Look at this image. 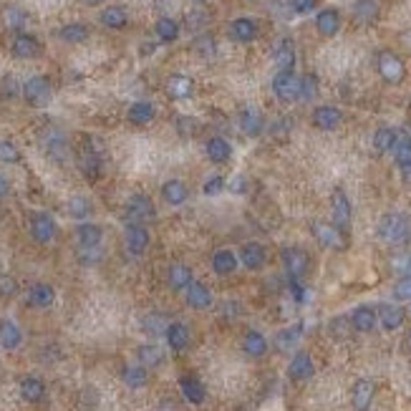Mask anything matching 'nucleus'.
Masks as SVG:
<instances>
[{"mask_svg":"<svg viewBox=\"0 0 411 411\" xmlns=\"http://www.w3.org/2000/svg\"><path fill=\"white\" fill-rule=\"evenodd\" d=\"M378 240L386 245H394V247H401V245L411 243V217L406 212H389V215L381 217L376 230Z\"/></svg>","mask_w":411,"mask_h":411,"instance_id":"1","label":"nucleus"},{"mask_svg":"<svg viewBox=\"0 0 411 411\" xmlns=\"http://www.w3.org/2000/svg\"><path fill=\"white\" fill-rule=\"evenodd\" d=\"M300 76H295V71H278L272 78V94L283 101V104H293L300 98Z\"/></svg>","mask_w":411,"mask_h":411,"instance_id":"2","label":"nucleus"},{"mask_svg":"<svg viewBox=\"0 0 411 411\" xmlns=\"http://www.w3.org/2000/svg\"><path fill=\"white\" fill-rule=\"evenodd\" d=\"M376 69H378V76H381L386 84H401L406 76V63L401 61L396 53H391V51H381V53H378Z\"/></svg>","mask_w":411,"mask_h":411,"instance_id":"3","label":"nucleus"},{"mask_svg":"<svg viewBox=\"0 0 411 411\" xmlns=\"http://www.w3.org/2000/svg\"><path fill=\"white\" fill-rule=\"evenodd\" d=\"M331 212H333V225L341 232H346L351 227V215H353V207H351V200L346 197L343 189H333L331 195Z\"/></svg>","mask_w":411,"mask_h":411,"instance_id":"4","label":"nucleus"},{"mask_svg":"<svg viewBox=\"0 0 411 411\" xmlns=\"http://www.w3.org/2000/svg\"><path fill=\"white\" fill-rule=\"evenodd\" d=\"M154 217V204L147 195H132L126 202V222L129 225H144Z\"/></svg>","mask_w":411,"mask_h":411,"instance_id":"5","label":"nucleus"},{"mask_svg":"<svg viewBox=\"0 0 411 411\" xmlns=\"http://www.w3.org/2000/svg\"><path fill=\"white\" fill-rule=\"evenodd\" d=\"M313 374H315V363L313 356L308 353V351H298L290 358V363H288V378L290 381H308V378H313Z\"/></svg>","mask_w":411,"mask_h":411,"instance_id":"6","label":"nucleus"},{"mask_svg":"<svg viewBox=\"0 0 411 411\" xmlns=\"http://www.w3.org/2000/svg\"><path fill=\"white\" fill-rule=\"evenodd\" d=\"M23 96H26V101H28L30 106H43L51 101V84L49 78L43 76H33L26 81V86H23Z\"/></svg>","mask_w":411,"mask_h":411,"instance_id":"7","label":"nucleus"},{"mask_svg":"<svg viewBox=\"0 0 411 411\" xmlns=\"http://www.w3.org/2000/svg\"><path fill=\"white\" fill-rule=\"evenodd\" d=\"M374 396H376V386L369 378H358L351 389V404H353V411H369L371 404H374Z\"/></svg>","mask_w":411,"mask_h":411,"instance_id":"8","label":"nucleus"},{"mask_svg":"<svg viewBox=\"0 0 411 411\" xmlns=\"http://www.w3.org/2000/svg\"><path fill=\"white\" fill-rule=\"evenodd\" d=\"M237 258L240 263L247 268V270H263L265 260H268V250H265L263 245L250 240V243H245L240 250H237Z\"/></svg>","mask_w":411,"mask_h":411,"instance_id":"9","label":"nucleus"},{"mask_svg":"<svg viewBox=\"0 0 411 411\" xmlns=\"http://www.w3.org/2000/svg\"><path fill=\"white\" fill-rule=\"evenodd\" d=\"M349 323H351V328H353L356 333H371V331L376 328V323H378L376 308H371V306L353 308V311H351V315H349Z\"/></svg>","mask_w":411,"mask_h":411,"instance_id":"10","label":"nucleus"},{"mask_svg":"<svg viewBox=\"0 0 411 411\" xmlns=\"http://www.w3.org/2000/svg\"><path fill=\"white\" fill-rule=\"evenodd\" d=\"M283 265L290 280H300L308 272V255L300 247H286L283 250Z\"/></svg>","mask_w":411,"mask_h":411,"instance_id":"11","label":"nucleus"},{"mask_svg":"<svg viewBox=\"0 0 411 411\" xmlns=\"http://www.w3.org/2000/svg\"><path fill=\"white\" fill-rule=\"evenodd\" d=\"M313 235L323 247H328V250H343V247H346V243H343V232L338 230L335 225L313 222Z\"/></svg>","mask_w":411,"mask_h":411,"instance_id":"12","label":"nucleus"},{"mask_svg":"<svg viewBox=\"0 0 411 411\" xmlns=\"http://www.w3.org/2000/svg\"><path fill=\"white\" fill-rule=\"evenodd\" d=\"M376 313H378V323H381V328L383 331H399V328L404 326V318H406V313H404V308L401 306H396V303H381V306L376 308Z\"/></svg>","mask_w":411,"mask_h":411,"instance_id":"13","label":"nucleus"},{"mask_svg":"<svg viewBox=\"0 0 411 411\" xmlns=\"http://www.w3.org/2000/svg\"><path fill=\"white\" fill-rule=\"evenodd\" d=\"M30 235H33L35 243L49 245L53 237H56V222L53 217L46 215V212H38V215L30 220Z\"/></svg>","mask_w":411,"mask_h":411,"instance_id":"14","label":"nucleus"},{"mask_svg":"<svg viewBox=\"0 0 411 411\" xmlns=\"http://www.w3.org/2000/svg\"><path fill=\"white\" fill-rule=\"evenodd\" d=\"M164 338H167V346L175 353H182V351L189 349V343H192V333H189V328L184 326L182 321L169 323L167 331H164Z\"/></svg>","mask_w":411,"mask_h":411,"instance_id":"15","label":"nucleus"},{"mask_svg":"<svg viewBox=\"0 0 411 411\" xmlns=\"http://www.w3.org/2000/svg\"><path fill=\"white\" fill-rule=\"evenodd\" d=\"M180 391H182V396L195 406L204 404V399H207V389H204V383L200 381L195 374H184V376L180 378Z\"/></svg>","mask_w":411,"mask_h":411,"instance_id":"16","label":"nucleus"},{"mask_svg":"<svg viewBox=\"0 0 411 411\" xmlns=\"http://www.w3.org/2000/svg\"><path fill=\"white\" fill-rule=\"evenodd\" d=\"M268 351H270V343H268V338H265L260 331H247V333L243 335V353L247 356V358L258 361V358L268 356Z\"/></svg>","mask_w":411,"mask_h":411,"instance_id":"17","label":"nucleus"},{"mask_svg":"<svg viewBox=\"0 0 411 411\" xmlns=\"http://www.w3.org/2000/svg\"><path fill=\"white\" fill-rule=\"evenodd\" d=\"M184 300H187V306L192 308V311H207L215 298H212V290H209L204 283L195 280V283L184 290Z\"/></svg>","mask_w":411,"mask_h":411,"instance_id":"18","label":"nucleus"},{"mask_svg":"<svg viewBox=\"0 0 411 411\" xmlns=\"http://www.w3.org/2000/svg\"><path fill=\"white\" fill-rule=\"evenodd\" d=\"M394 159H396V167L401 169V175L411 177V134L399 132L396 144H394Z\"/></svg>","mask_w":411,"mask_h":411,"instance_id":"19","label":"nucleus"},{"mask_svg":"<svg viewBox=\"0 0 411 411\" xmlns=\"http://www.w3.org/2000/svg\"><path fill=\"white\" fill-rule=\"evenodd\" d=\"M23 343V331L21 326L10 318H3L0 321V349L3 351H18Z\"/></svg>","mask_w":411,"mask_h":411,"instance_id":"20","label":"nucleus"},{"mask_svg":"<svg viewBox=\"0 0 411 411\" xmlns=\"http://www.w3.org/2000/svg\"><path fill=\"white\" fill-rule=\"evenodd\" d=\"M240 129H243L247 137H260V134H263L265 119L258 106H245L243 112H240Z\"/></svg>","mask_w":411,"mask_h":411,"instance_id":"21","label":"nucleus"},{"mask_svg":"<svg viewBox=\"0 0 411 411\" xmlns=\"http://www.w3.org/2000/svg\"><path fill=\"white\" fill-rule=\"evenodd\" d=\"M341 121H343V114H341V109H335V106H318L313 112V126L315 129H323V132L338 129Z\"/></svg>","mask_w":411,"mask_h":411,"instance_id":"22","label":"nucleus"},{"mask_svg":"<svg viewBox=\"0 0 411 411\" xmlns=\"http://www.w3.org/2000/svg\"><path fill=\"white\" fill-rule=\"evenodd\" d=\"M212 270L217 272V275H232V272L237 270V265H240V258H237L235 250H227V247H222V250H215L212 252Z\"/></svg>","mask_w":411,"mask_h":411,"instance_id":"23","label":"nucleus"},{"mask_svg":"<svg viewBox=\"0 0 411 411\" xmlns=\"http://www.w3.org/2000/svg\"><path fill=\"white\" fill-rule=\"evenodd\" d=\"M161 197L164 202L172 204V207H180L189 200V187L182 180H169L161 184Z\"/></svg>","mask_w":411,"mask_h":411,"instance_id":"24","label":"nucleus"},{"mask_svg":"<svg viewBox=\"0 0 411 411\" xmlns=\"http://www.w3.org/2000/svg\"><path fill=\"white\" fill-rule=\"evenodd\" d=\"M315 28H318L321 35H326V38L335 35L338 28H341V13L335 8H323L321 13L315 15Z\"/></svg>","mask_w":411,"mask_h":411,"instance_id":"25","label":"nucleus"},{"mask_svg":"<svg viewBox=\"0 0 411 411\" xmlns=\"http://www.w3.org/2000/svg\"><path fill=\"white\" fill-rule=\"evenodd\" d=\"M230 38L237 43H250L258 38V23L252 18H235L230 23Z\"/></svg>","mask_w":411,"mask_h":411,"instance_id":"26","label":"nucleus"},{"mask_svg":"<svg viewBox=\"0 0 411 411\" xmlns=\"http://www.w3.org/2000/svg\"><path fill=\"white\" fill-rule=\"evenodd\" d=\"M149 247V232L144 225H129L126 227V250L132 255H141Z\"/></svg>","mask_w":411,"mask_h":411,"instance_id":"27","label":"nucleus"},{"mask_svg":"<svg viewBox=\"0 0 411 411\" xmlns=\"http://www.w3.org/2000/svg\"><path fill=\"white\" fill-rule=\"evenodd\" d=\"M121 381L129 389H144L149 383V369L141 366V363H126L124 369H121Z\"/></svg>","mask_w":411,"mask_h":411,"instance_id":"28","label":"nucleus"},{"mask_svg":"<svg viewBox=\"0 0 411 411\" xmlns=\"http://www.w3.org/2000/svg\"><path fill=\"white\" fill-rule=\"evenodd\" d=\"M18 389H21V399L28 401V404H38V401H43V396H46V383L38 376H23Z\"/></svg>","mask_w":411,"mask_h":411,"instance_id":"29","label":"nucleus"},{"mask_svg":"<svg viewBox=\"0 0 411 411\" xmlns=\"http://www.w3.org/2000/svg\"><path fill=\"white\" fill-rule=\"evenodd\" d=\"M167 280H169V288H172V290H187V288L195 283V275H192V268H189V265L175 263L172 268H169Z\"/></svg>","mask_w":411,"mask_h":411,"instance_id":"30","label":"nucleus"},{"mask_svg":"<svg viewBox=\"0 0 411 411\" xmlns=\"http://www.w3.org/2000/svg\"><path fill=\"white\" fill-rule=\"evenodd\" d=\"M204 152H207L209 161H215V164H225V161L230 159L232 147H230V141L222 139V137H212V139H207V144H204Z\"/></svg>","mask_w":411,"mask_h":411,"instance_id":"31","label":"nucleus"},{"mask_svg":"<svg viewBox=\"0 0 411 411\" xmlns=\"http://www.w3.org/2000/svg\"><path fill=\"white\" fill-rule=\"evenodd\" d=\"M56 300V290L49 283H35L28 290V306L33 308H51Z\"/></svg>","mask_w":411,"mask_h":411,"instance_id":"32","label":"nucleus"},{"mask_svg":"<svg viewBox=\"0 0 411 411\" xmlns=\"http://www.w3.org/2000/svg\"><path fill=\"white\" fill-rule=\"evenodd\" d=\"M137 358L147 369H159L161 363H164V351L157 343H141L139 349H137Z\"/></svg>","mask_w":411,"mask_h":411,"instance_id":"33","label":"nucleus"},{"mask_svg":"<svg viewBox=\"0 0 411 411\" xmlns=\"http://www.w3.org/2000/svg\"><path fill=\"white\" fill-rule=\"evenodd\" d=\"M275 66H278V71H293L295 69V46H293V41L283 38V41L275 46Z\"/></svg>","mask_w":411,"mask_h":411,"instance_id":"34","label":"nucleus"},{"mask_svg":"<svg viewBox=\"0 0 411 411\" xmlns=\"http://www.w3.org/2000/svg\"><path fill=\"white\" fill-rule=\"evenodd\" d=\"M381 13L378 0H356L353 3V21L356 23H374Z\"/></svg>","mask_w":411,"mask_h":411,"instance_id":"35","label":"nucleus"},{"mask_svg":"<svg viewBox=\"0 0 411 411\" xmlns=\"http://www.w3.org/2000/svg\"><path fill=\"white\" fill-rule=\"evenodd\" d=\"M13 53L18 58H35L41 53V46H38V41H35L33 35L18 33L13 38Z\"/></svg>","mask_w":411,"mask_h":411,"instance_id":"36","label":"nucleus"},{"mask_svg":"<svg viewBox=\"0 0 411 411\" xmlns=\"http://www.w3.org/2000/svg\"><path fill=\"white\" fill-rule=\"evenodd\" d=\"M167 94L175 101H182V98H189L192 94H195V84H192V78H187V76H172L167 81Z\"/></svg>","mask_w":411,"mask_h":411,"instance_id":"37","label":"nucleus"},{"mask_svg":"<svg viewBox=\"0 0 411 411\" xmlns=\"http://www.w3.org/2000/svg\"><path fill=\"white\" fill-rule=\"evenodd\" d=\"M76 237H78V245H81L84 250H96L98 245H101V227L86 222L76 230Z\"/></svg>","mask_w":411,"mask_h":411,"instance_id":"38","label":"nucleus"},{"mask_svg":"<svg viewBox=\"0 0 411 411\" xmlns=\"http://www.w3.org/2000/svg\"><path fill=\"white\" fill-rule=\"evenodd\" d=\"M300 333H303V326H288V328H283V331H278L275 333V349H280V351H290V349H295V343L300 341Z\"/></svg>","mask_w":411,"mask_h":411,"instance_id":"39","label":"nucleus"},{"mask_svg":"<svg viewBox=\"0 0 411 411\" xmlns=\"http://www.w3.org/2000/svg\"><path fill=\"white\" fill-rule=\"evenodd\" d=\"M396 137H399L396 129H391V126H381V129H376V134H374V149H376L378 154L391 152L394 144H396Z\"/></svg>","mask_w":411,"mask_h":411,"instance_id":"40","label":"nucleus"},{"mask_svg":"<svg viewBox=\"0 0 411 411\" xmlns=\"http://www.w3.org/2000/svg\"><path fill=\"white\" fill-rule=\"evenodd\" d=\"M152 119H154V106L149 104V101H137V104L129 106V121H132V124L144 126V124H149Z\"/></svg>","mask_w":411,"mask_h":411,"instance_id":"41","label":"nucleus"},{"mask_svg":"<svg viewBox=\"0 0 411 411\" xmlns=\"http://www.w3.org/2000/svg\"><path fill=\"white\" fill-rule=\"evenodd\" d=\"M154 30L159 35V41H164V43H172L180 38V23H177L175 18H159L157 26H154Z\"/></svg>","mask_w":411,"mask_h":411,"instance_id":"42","label":"nucleus"},{"mask_svg":"<svg viewBox=\"0 0 411 411\" xmlns=\"http://www.w3.org/2000/svg\"><path fill=\"white\" fill-rule=\"evenodd\" d=\"M126 21H129V18H126V10L124 8H106L104 13H101V23H104L106 28H114V30H119V28H124L126 26Z\"/></svg>","mask_w":411,"mask_h":411,"instance_id":"43","label":"nucleus"},{"mask_svg":"<svg viewBox=\"0 0 411 411\" xmlns=\"http://www.w3.org/2000/svg\"><path fill=\"white\" fill-rule=\"evenodd\" d=\"M61 38L66 43H84L89 38V28L84 23H71V26H63L61 28Z\"/></svg>","mask_w":411,"mask_h":411,"instance_id":"44","label":"nucleus"},{"mask_svg":"<svg viewBox=\"0 0 411 411\" xmlns=\"http://www.w3.org/2000/svg\"><path fill=\"white\" fill-rule=\"evenodd\" d=\"M78 161H81V169H84V175L89 177V180H96L98 177V157L94 149H84L81 152V157H78Z\"/></svg>","mask_w":411,"mask_h":411,"instance_id":"45","label":"nucleus"},{"mask_svg":"<svg viewBox=\"0 0 411 411\" xmlns=\"http://www.w3.org/2000/svg\"><path fill=\"white\" fill-rule=\"evenodd\" d=\"M167 326L169 323L164 321L159 313H149V315H144V321H141V328H144L149 335H164Z\"/></svg>","mask_w":411,"mask_h":411,"instance_id":"46","label":"nucleus"},{"mask_svg":"<svg viewBox=\"0 0 411 411\" xmlns=\"http://www.w3.org/2000/svg\"><path fill=\"white\" fill-rule=\"evenodd\" d=\"M89 212H91L89 200H84V197H71L69 200V215L73 220H84V217H89Z\"/></svg>","mask_w":411,"mask_h":411,"instance_id":"47","label":"nucleus"},{"mask_svg":"<svg viewBox=\"0 0 411 411\" xmlns=\"http://www.w3.org/2000/svg\"><path fill=\"white\" fill-rule=\"evenodd\" d=\"M391 268H394V272L399 275V280H401V278H411V252L396 255V258L391 260Z\"/></svg>","mask_w":411,"mask_h":411,"instance_id":"48","label":"nucleus"},{"mask_svg":"<svg viewBox=\"0 0 411 411\" xmlns=\"http://www.w3.org/2000/svg\"><path fill=\"white\" fill-rule=\"evenodd\" d=\"M215 49H217V43L212 35L202 33L195 38V51L200 53V56H215Z\"/></svg>","mask_w":411,"mask_h":411,"instance_id":"49","label":"nucleus"},{"mask_svg":"<svg viewBox=\"0 0 411 411\" xmlns=\"http://www.w3.org/2000/svg\"><path fill=\"white\" fill-rule=\"evenodd\" d=\"M300 81H303V86H300V98H303V101H311V98L318 94V78H315L313 73H308V76H303Z\"/></svg>","mask_w":411,"mask_h":411,"instance_id":"50","label":"nucleus"},{"mask_svg":"<svg viewBox=\"0 0 411 411\" xmlns=\"http://www.w3.org/2000/svg\"><path fill=\"white\" fill-rule=\"evenodd\" d=\"M222 189H225V177H222V175H212V177H209V180L202 184V192H204L207 197L220 195Z\"/></svg>","mask_w":411,"mask_h":411,"instance_id":"51","label":"nucleus"},{"mask_svg":"<svg viewBox=\"0 0 411 411\" xmlns=\"http://www.w3.org/2000/svg\"><path fill=\"white\" fill-rule=\"evenodd\" d=\"M6 23H8V28L21 30L23 26H26V13H23V10H18V8H8V10H6Z\"/></svg>","mask_w":411,"mask_h":411,"instance_id":"52","label":"nucleus"},{"mask_svg":"<svg viewBox=\"0 0 411 411\" xmlns=\"http://www.w3.org/2000/svg\"><path fill=\"white\" fill-rule=\"evenodd\" d=\"M0 161L15 164V161H21V152H18L10 141H0Z\"/></svg>","mask_w":411,"mask_h":411,"instance_id":"53","label":"nucleus"},{"mask_svg":"<svg viewBox=\"0 0 411 411\" xmlns=\"http://www.w3.org/2000/svg\"><path fill=\"white\" fill-rule=\"evenodd\" d=\"M18 293V283L13 275H0V295L3 298H13Z\"/></svg>","mask_w":411,"mask_h":411,"instance_id":"54","label":"nucleus"},{"mask_svg":"<svg viewBox=\"0 0 411 411\" xmlns=\"http://www.w3.org/2000/svg\"><path fill=\"white\" fill-rule=\"evenodd\" d=\"M394 298L396 300H411V278H401L394 286Z\"/></svg>","mask_w":411,"mask_h":411,"instance_id":"55","label":"nucleus"},{"mask_svg":"<svg viewBox=\"0 0 411 411\" xmlns=\"http://www.w3.org/2000/svg\"><path fill=\"white\" fill-rule=\"evenodd\" d=\"M187 26L189 30H200L207 26V15L202 13V10H192V13H187Z\"/></svg>","mask_w":411,"mask_h":411,"instance_id":"56","label":"nucleus"},{"mask_svg":"<svg viewBox=\"0 0 411 411\" xmlns=\"http://www.w3.org/2000/svg\"><path fill=\"white\" fill-rule=\"evenodd\" d=\"M290 8H293L298 15L313 13V10H315V0H290Z\"/></svg>","mask_w":411,"mask_h":411,"instance_id":"57","label":"nucleus"},{"mask_svg":"<svg viewBox=\"0 0 411 411\" xmlns=\"http://www.w3.org/2000/svg\"><path fill=\"white\" fill-rule=\"evenodd\" d=\"M8 192H10V184H8V180L3 175H0V197H6Z\"/></svg>","mask_w":411,"mask_h":411,"instance_id":"58","label":"nucleus"},{"mask_svg":"<svg viewBox=\"0 0 411 411\" xmlns=\"http://www.w3.org/2000/svg\"><path fill=\"white\" fill-rule=\"evenodd\" d=\"M232 192H245V180H243V177H237V182L232 180Z\"/></svg>","mask_w":411,"mask_h":411,"instance_id":"59","label":"nucleus"},{"mask_svg":"<svg viewBox=\"0 0 411 411\" xmlns=\"http://www.w3.org/2000/svg\"><path fill=\"white\" fill-rule=\"evenodd\" d=\"M89 6H98V3H104V0H86Z\"/></svg>","mask_w":411,"mask_h":411,"instance_id":"60","label":"nucleus"},{"mask_svg":"<svg viewBox=\"0 0 411 411\" xmlns=\"http://www.w3.org/2000/svg\"><path fill=\"white\" fill-rule=\"evenodd\" d=\"M195 3H204V0H195Z\"/></svg>","mask_w":411,"mask_h":411,"instance_id":"61","label":"nucleus"}]
</instances>
